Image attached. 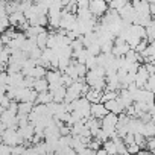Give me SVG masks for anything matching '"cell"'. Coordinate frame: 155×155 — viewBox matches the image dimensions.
Listing matches in <instances>:
<instances>
[{
  "mask_svg": "<svg viewBox=\"0 0 155 155\" xmlns=\"http://www.w3.org/2000/svg\"><path fill=\"white\" fill-rule=\"evenodd\" d=\"M119 93L117 91H104L102 97H101V104H105L108 101H113V99H117Z\"/></svg>",
  "mask_w": 155,
  "mask_h": 155,
  "instance_id": "cell-15",
  "label": "cell"
},
{
  "mask_svg": "<svg viewBox=\"0 0 155 155\" xmlns=\"http://www.w3.org/2000/svg\"><path fill=\"white\" fill-rule=\"evenodd\" d=\"M147 155H155V153H153V152H149V153H147Z\"/></svg>",
  "mask_w": 155,
  "mask_h": 155,
  "instance_id": "cell-23",
  "label": "cell"
},
{
  "mask_svg": "<svg viewBox=\"0 0 155 155\" xmlns=\"http://www.w3.org/2000/svg\"><path fill=\"white\" fill-rule=\"evenodd\" d=\"M32 88L37 91V93H43V91H49V82L46 78H40V79H35L34 81V85Z\"/></svg>",
  "mask_w": 155,
  "mask_h": 155,
  "instance_id": "cell-7",
  "label": "cell"
},
{
  "mask_svg": "<svg viewBox=\"0 0 155 155\" xmlns=\"http://www.w3.org/2000/svg\"><path fill=\"white\" fill-rule=\"evenodd\" d=\"M32 110H34V104H32V102H18V113H17V114H25V116H28Z\"/></svg>",
  "mask_w": 155,
  "mask_h": 155,
  "instance_id": "cell-11",
  "label": "cell"
},
{
  "mask_svg": "<svg viewBox=\"0 0 155 155\" xmlns=\"http://www.w3.org/2000/svg\"><path fill=\"white\" fill-rule=\"evenodd\" d=\"M149 73H147V70L144 68V65L143 64H140V67H138V71L135 73V85L138 87V88H144V85H146V82H147V79H149Z\"/></svg>",
  "mask_w": 155,
  "mask_h": 155,
  "instance_id": "cell-2",
  "label": "cell"
},
{
  "mask_svg": "<svg viewBox=\"0 0 155 155\" xmlns=\"http://www.w3.org/2000/svg\"><path fill=\"white\" fill-rule=\"evenodd\" d=\"M102 147L107 150L108 155H119V153H117V149H116V144H114L113 140H107V141L102 144Z\"/></svg>",
  "mask_w": 155,
  "mask_h": 155,
  "instance_id": "cell-14",
  "label": "cell"
},
{
  "mask_svg": "<svg viewBox=\"0 0 155 155\" xmlns=\"http://www.w3.org/2000/svg\"><path fill=\"white\" fill-rule=\"evenodd\" d=\"M46 71H47V68H44L41 65H35L26 76H32L34 79H40V78H44L46 76Z\"/></svg>",
  "mask_w": 155,
  "mask_h": 155,
  "instance_id": "cell-9",
  "label": "cell"
},
{
  "mask_svg": "<svg viewBox=\"0 0 155 155\" xmlns=\"http://www.w3.org/2000/svg\"><path fill=\"white\" fill-rule=\"evenodd\" d=\"M128 147V152L131 153V155H137L141 149H140V146L137 144V143H132V144H129V146H126Z\"/></svg>",
  "mask_w": 155,
  "mask_h": 155,
  "instance_id": "cell-17",
  "label": "cell"
},
{
  "mask_svg": "<svg viewBox=\"0 0 155 155\" xmlns=\"http://www.w3.org/2000/svg\"><path fill=\"white\" fill-rule=\"evenodd\" d=\"M96 155H108V153H107V150H105L104 147H101V149L96 150Z\"/></svg>",
  "mask_w": 155,
  "mask_h": 155,
  "instance_id": "cell-20",
  "label": "cell"
},
{
  "mask_svg": "<svg viewBox=\"0 0 155 155\" xmlns=\"http://www.w3.org/2000/svg\"><path fill=\"white\" fill-rule=\"evenodd\" d=\"M90 111H91V117H94V119H99V120H102L107 114H108V110L105 108V105L104 104H91V108H90Z\"/></svg>",
  "mask_w": 155,
  "mask_h": 155,
  "instance_id": "cell-3",
  "label": "cell"
},
{
  "mask_svg": "<svg viewBox=\"0 0 155 155\" xmlns=\"http://www.w3.org/2000/svg\"><path fill=\"white\" fill-rule=\"evenodd\" d=\"M102 141H99L97 138H91V141H90V144H88V149H93V150H97V149H101L102 147Z\"/></svg>",
  "mask_w": 155,
  "mask_h": 155,
  "instance_id": "cell-16",
  "label": "cell"
},
{
  "mask_svg": "<svg viewBox=\"0 0 155 155\" xmlns=\"http://www.w3.org/2000/svg\"><path fill=\"white\" fill-rule=\"evenodd\" d=\"M38 155H47V153H38Z\"/></svg>",
  "mask_w": 155,
  "mask_h": 155,
  "instance_id": "cell-24",
  "label": "cell"
},
{
  "mask_svg": "<svg viewBox=\"0 0 155 155\" xmlns=\"http://www.w3.org/2000/svg\"><path fill=\"white\" fill-rule=\"evenodd\" d=\"M143 135H144L146 138H149V137H153V135H155V123H153V122H147V123H144Z\"/></svg>",
  "mask_w": 155,
  "mask_h": 155,
  "instance_id": "cell-13",
  "label": "cell"
},
{
  "mask_svg": "<svg viewBox=\"0 0 155 155\" xmlns=\"http://www.w3.org/2000/svg\"><path fill=\"white\" fill-rule=\"evenodd\" d=\"M74 68H76V73H78V76H79L81 79H84V78H85V74L88 73V68L85 67V64L78 62L76 59H74Z\"/></svg>",
  "mask_w": 155,
  "mask_h": 155,
  "instance_id": "cell-12",
  "label": "cell"
},
{
  "mask_svg": "<svg viewBox=\"0 0 155 155\" xmlns=\"http://www.w3.org/2000/svg\"><path fill=\"white\" fill-rule=\"evenodd\" d=\"M134 102H146V104H155V94L146 88H138L137 93L132 96Z\"/></svg>",
  "mask_w": 155,
  "mask_h": 155,
  "instance_id": "cell-1",
  "label": "cell"
},
{
  "mask_svg": "<svg viewBox=\"0 0 155 155\" xmlns=\"http://www.w3.org/2000/svg\"><path fill=\"white\" fill-rule=\"evenodd\" d=\"M5 129H6V125H5L2 120H0V134H3V132H5Z\"/></svg>",
  "mask_w": 155,
  "mask_h": 155,
  "instance_id": "cell-21",
  "label": "cell"
},
{
  "mask_svg": "<svg viewBox=\"0 0 155 155\" xmlns=\"http://www.w3.org/2000/svg\"><path fill=\"white\" fill-rule=\"evenodd\" d=\"M90 11H93L94 14H102L105 11V2H102V0H91Z\"/></svg>",
  "mask_w": 155,
  "mask_h": 155,
  "instance_id": "cell-10",
  "label": "cell"
},
{
  "mask_svg": "<svg viewBox=\"0 0 155 155\" xmlns=\"http://www.w3.org/2000/svg\"><path fill=\"white\" fill-rule=\"evenodd\" d=\"M143 65H144V68L147 70L149 74H155V62H146Z\"/></svg>",
  "mask_w": 155,
  "mask_h": 155,
  "instance_id": "cell-19",
  "label": "cell"
},
{
  "mask_svg": "<svg viewBox=\"0 0 155 155\" xmlns=\"http://www.w3.org/2000/svg\"><path fill=\"white\" fill-rule=\"evenodd\" d=\"M102 94H104V91H99V90H94V88H88V91L84 94V97H87V101L90 104H99Z\"/></svg>",
  "mask_w": 155,
  "mask_h": 155,
  "instance_id": "cell-5",
  "label": "cell"
},
{
  "mask_svg": "<svg viewBox=\"0 0 155 155\" xmlns=\"http://www.w3.org/2000/svg\"><path fill=\"white\" fill-rule=\"evenodd\" d=\"M153 153H155V150H153Z\"/></svg>",
  "mask_w": 155,
  "mask_h": 155,
  "instance_id": "cell-25",
  "label": "cell"
},
{
  "mask_svg": "<svg viewBox=\"0 0 155 155\" xmlns=\"http://www.w3.org/2000/svg\"><path fill=\"white\" fill-rule=\"evenodd\" d=\"M105 105V108L108 110V113H114V114H122L125 110H123V107L119 104V101L117 99H113V101H108V102H105L104 104Z\"/></svg>",
  "mask_w": 155,
  "mask_h": 155,
  "instance_id": "cell-4",
  "label": "cell"
},
{
  "mask_svg": "<svg viewBox=\"0 0 155 155\" xmlns=\"http://www.w3.org/2000/svg\"><path fill=\"white\" fill-rule=\"evenodd\" d=\"M152 122L155 123V114H152Z\"/></svg>",
  "mask_w": 155,
  "mask_h": 155,
  "instance_id": "cell-22",
  "label": "cell"
},
{
  "mask_svg": "<svg viewBox=\"0 0 155 155\" xmlns=\"http://www.w3.org/2000/svg\"><path fill=\"white\" fill-rule=\"evenodd\" d=\"M50 102H53V96H52V93H50V91L38 93L37 101H35V104H43V105H47V104H50Z\"/></svg>",
  "mask_w": 155,
  "mask_h": 155,
  "instance_id": "cell-8",
  "label": "cell"
},
{
  "mask_svg": "<svg viewBox=\"0 0 155 155\" xmlns=\"http://www.w3.org/2000/svg\"><path fill=\"white\" fill-rule=\"evenodd\" d=\"M52 93V96H53V102H58V104H61V102H64L65 101V94H67V87H58V88H55V90H52L50 91Z\"/></svg>",
  "mask_w": 155,
  "mask_h": 155,
  "instance_id": "cell-6",
  "label": "cell"
},
{
  "mask_svg": "<svg viewBox=\"0 0 155 155\" xmlns=\"http://www.w3.org/2000/svg\"><path fill=\"white\" fill-rule=\"evenodd\" d=\"M122 140H123V143H125L126 146H129V144L135 143V140H134V134H131V132H128V134H126Z\"/></svg>",
  "mask_w": 155,
  "mask_h": 155,
  "instance_id": "cell-18",
  "label": "cell"
}]
</instances>
